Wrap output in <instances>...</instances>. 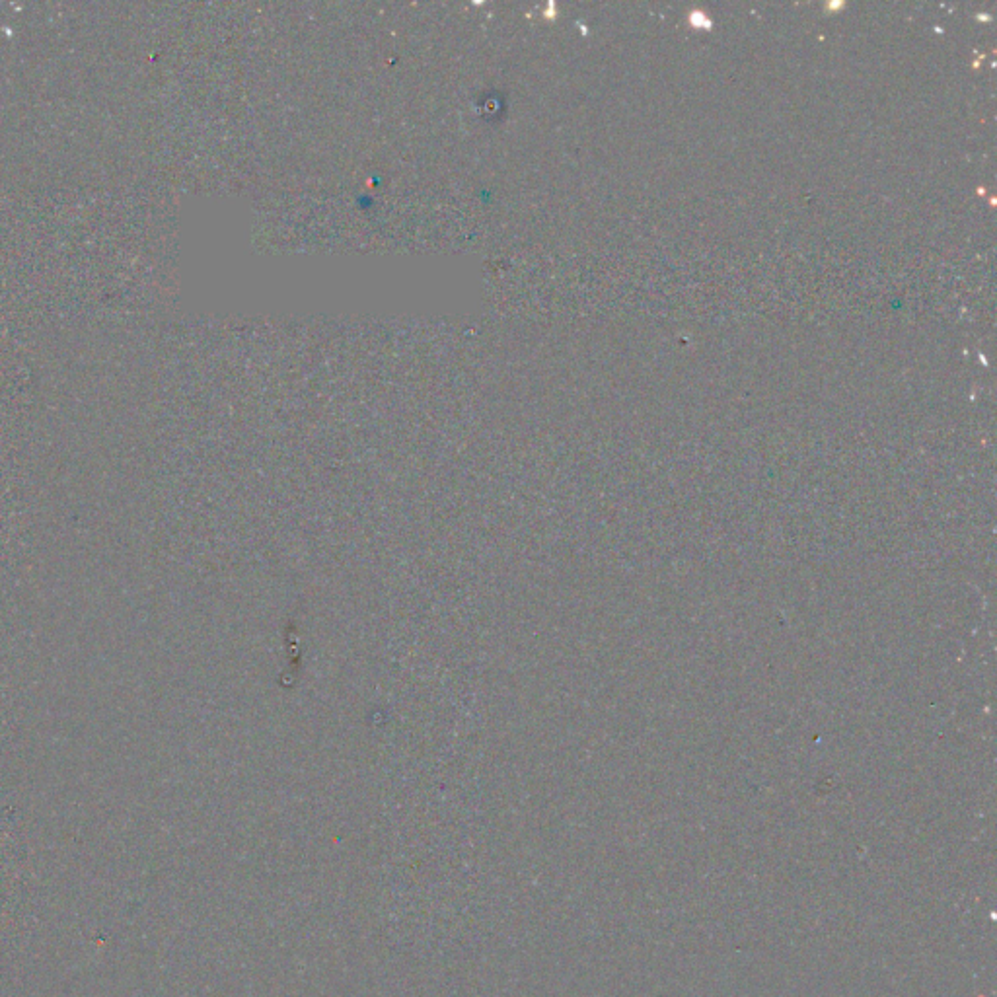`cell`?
<instances>
[]
</instances>
